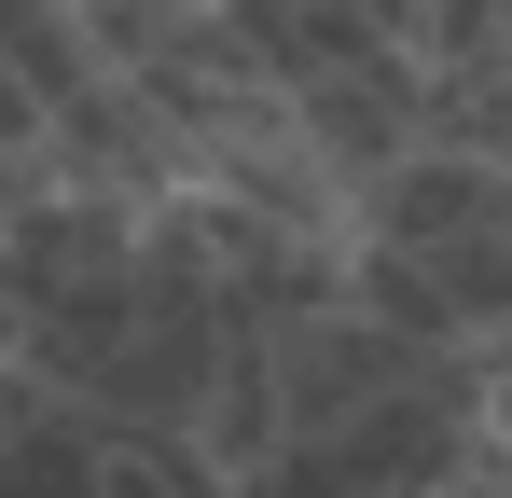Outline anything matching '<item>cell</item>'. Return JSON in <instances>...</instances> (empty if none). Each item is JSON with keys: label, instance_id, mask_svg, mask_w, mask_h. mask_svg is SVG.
<instances>
[{"label": "cell", "instance_id": "2", "mask_svg": "<svg viewBox=\"0 0 512 498\" xmlns=\"http://www.w3.org/2000/svg\"><path fill=\"white\" fill-rule=\"evenodd\" d=\"M0 70L28 83V97H42V125H56V111H70L111 56H97V28L70 14V0H0Z\"/></svg>", "mask_w": 512, "mask_h": 498}, {"label": "cell", "instance_id": "8", "mask_svg": "<svg viewBox=\"0 0 512 498\" xmlns=\"http://www.w3.org/2000/svg\"><path fill=\"white\" fill-rule=\"evenodd\" d=\"M374 14H388V28H402V14H416V0H374Z\"/></svg>", "mask_w": 512, "mask_h": 498}, {"label": "cell", "instance_id": "7", "mask_svg": "<svg viewBox=\"0 0 512 498\" xmlns=\"http://www.w3.org/2000/svg\"><path fill=\"white\" fill-rule=\"evenodd\" d=\"M374 498H443V485H374Z\"/></svg>", "mask_w": 512, "mask_h": 498}, {"label": "cell", "instance_id": "4", "mask_svg": "<svg viewBox=\"0 0 512 498\" xmlns=\"http://www.w3.org/2000/svg\"><path fill=\"white\" fill-rule=\"evenodd\" d=\"M0 153H42V97H28L14 70H0Z\"/></svg>", "mask_w": 512, "mask_h": 498}, {"label": "cell", "instance_id": "1", "mask_svg": "<svg viewBox=\"0 0 512 498\" xmlns=\"http://www.w3.org/2000/svg\"><path fill=\"white\" fill-rule=\"evenodd\" d=\"M346 305L416 346H499L512 332V153L416 139L346 208Z\"/></svg>", "mask_w": 512, "mask_h": 498}, {"label": "cell", "instance_id": "3", "mask_svg": "<svg viewBox=\"0 0 512 498\" xmlns=\"http://www.w3.org/2000/svg\"><path fill=\"white\" fill-rule=\"evenodd\" d=\"M70 14H84V28H97V56H139V42L167 28L180 0H70Z\"/></svg>", "mask_w": 512, "mask_h": 498}, {"label": "cell", "instance_id": "9", "mask_svg": "<svg viewBox=\"0 0 512 498\" xmlns=\"http://www.w3.org/2000/svg\"><path fill=\"white\" fill-rule=\"evenodd\" d=\"M0 166H14V153H0Z\"/></svg>", "mask_w": 512, "mask_h": 498}, {"label": "cell", "instance_id": "6", "mask_svg": "<svg viewBox=\"0 0 512 498\" xmlns=\"http://www.w3.org/2000/svg\"><path fill=\"white\" fill-rule=\"evenodd\" d=\"M443 498H512V457H499V443H485V457H471V471H457V485H443Z\"/></svg>", "mask_w": 512, "mask_h": 498}, {"label": "cell", "instance_id": "5", "mask_svg": "<svg viewBox=\"0 0 512 498\" xmlns=\"http://www.w3.org/2000/svg\"><path fill=\"white\" fill-rule=\"evenodd\" d=\"M485 429H499V457H512V332L485 346Z\"/></svg>", "mask_w": 512, "mask_h": 498}]
</instances>
